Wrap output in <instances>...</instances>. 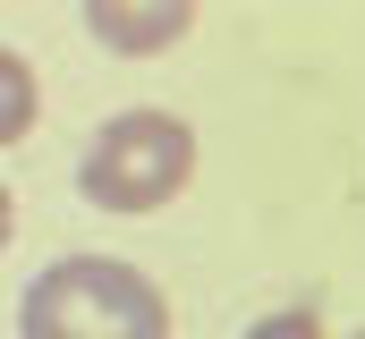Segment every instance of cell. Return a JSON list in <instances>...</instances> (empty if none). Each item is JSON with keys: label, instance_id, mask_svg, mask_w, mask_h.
I'll use <instances>...</instances> for the list:
<instances>
[{"label": "cell", "instance_id": "cell-5", "mask_svg": "<svg viewBox=\"0 0 365 339\" xmlns=\"http://www.w3.org/2000/svg\"><path fill=\"white\" fill-rule=\"evenodd\" d=\"M247 339H331V331H323V306L289 297V306H272V314H255V323H247Z\"/></svg>", "mask_w": 365, "mask_h": 339}, {"label": "cell", "instance_id": "cell-4", "mask_svg": "<svg viewBox=\"0 0 365 339\" xmlns=\"http://www.w3.org/2000/svg\"><path fill=\"white\" fill-rule=\"evenodd\" d=\"M34 110H43V77H34V60L0 43V145H17V136L34 127Z\"/></svg>", "mask_w": 365, "mask_h": 339}, {"label": "cell", "instance_id": "cell-1", "mask_svg": "<svg viewBox=\"0 0 365 339\" xmlns=\"http://www.w3.org/2000/svg\"><path fill=\"white\" fill-rule=\"evenodd\" d=\"M17 339H170V297L119 254H60L26 280Z\"/></svg>", "mask_w": 365, "mask_h": 339}, {"label": "cell", "instance_id": "cell-3", "mask_svg": "<svg viewBox=\"0 0 365 339\" xmlns=\"http://www.w3.org/2000/svg\"><path fill=\"white\" fill-rule=\"evenodd\" d=\"M86 26H93V43H102V51L145 60V51H179L187 26H195V9H179V0H93Z\"/></svg>", "mask_w": 365, "mask_h": 339}, {"label": "cell", "instance_id": "cell-6", "mask_svg": "<svg viewBox=\"0 0 365 339\" xmlns=\"http://www.w3.org/2000/svg\"><path fill=\"white\" fill-rule=\"evenodd\" d=\"M9 238H17V195L0 187V254H9Z\"/></svg>", "mask_w": 365, "mask_h": 339}, {"label": "cell", "instance_id": "cell-7", "mask_svg": "<svg viewBox=\"0 0 365 339\" xmlns=\"http://www.w3.org/2000/svg\"><path fill=\"white\" fill-rule=\"evenodd\" d=\"M349 339H365V331H349Z\"/></svg>", "mask_w": 365, "mask_h": 339}, {"label": "cell", "instance_id": "cell-2", "mask_svg": "<svg viewBox=\"0 0 365 339\" xmlns=\"http://www.w3.org/2000/svg\"><path fill=\"white\" fill-rule=\"evenodd\" d=\"M195 178V127L179 110H119L86 136V162H77V195L93 212H162L170 195H187Z\"/></svg>", "mask_w": 365, "mask_h": 339}]
</instances>
